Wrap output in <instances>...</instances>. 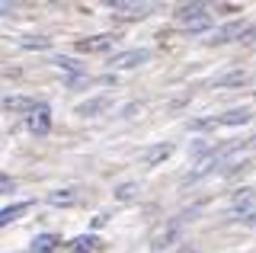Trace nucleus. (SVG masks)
<instances>
[{
  "instance_id": "obj_20",
  "label": "nucleus",
  "mask_w": 256,
  "mask_h": 253,
  "mask_svg": "<svg viewBox=\"0 0 256 253\" xmlns=\"http://www.w3.org/2000/svg\"><path fill=\"white\" fill-rule=\"evenodd\" d=\"M13 189V180H6V176H0V192H10Z\"/></svg>"
},
{
  "instance_id": "obj_4",
  "label": "nucleus",
  "mask_w": 256,
  "mask_h": 253,
  "mask_svg": "<svg viewBox=\"0 0 256 253\" xmlns=\"http://www.w3.org/2000/svg\"><path fill=\"white\" fill-rule=\"evenodd\" d=\"M112 45H116V36H93V38H80L74 48L84 54H96V52H109Z\"/></svg>"
},
{
  "instance_id": "obj_6",
  "label": "nucleus",
  "mask_w": 256,
  "mask_h": 253,
  "mask_svg": "<svg viewBox=\"0 0 256 253\" xmlns=\"http://www.w3.org/2000/svg\"><path fill=\"white\" fill-rule=\"evenodd\" d=\"M244 32H246V26H244V22H237V20H234V22H228V26L214 29L208 42H212V45H224V42H230V38H244Z\"/></svg>"
},
{
  "instance_id": "obj_2",
  "label": "nucleus",
  "mask_w": 256,
  "mask_h": 253,
  "mask_svg": "<svg viewBox=\"0 0 256 253\" xmlns=\"http://www.w3.org/2000/svg\"><path fill=\"white\" fill-rule=\"evenodd\" d=\"M109 10L122 20H141L150 13V6L148 4H128V0H109Z\"/></svg>"
},
{
  "instance_id": "obj_12",
  "label": "nucleus",
  "mask_w": 256,
  "mask_h": 253,
  "mask_svg": "<svg viewBox=\"0 0 256 253\" xmlns=\"http://www.w3.org/2000/svg\"><path fill=\"white\" fill-rule=\"evenodd\" d=\"M48 202H52V205H74L77 196H74V189H58V192L48 196Z\"/></svg>"
},
{
  "instance_id": "obj_19",
  "label": "nucleus",
  "mask_w": 256,
  "mask_h": 253,
  "mask_svg": "<svg viewBox=\"0 0 256 253\" xmlns=\"http://www.w3.org/2000/svg\"><path fill=\"white\" fill-rule=\"evenodd\" d=\"M240 42H256V26H246V32H244Z\"/></svg>"
},
{
  "instance_id": "obj_13",
  "label": "nucleus",
  "mask_w": 256,
  "mask_h": 253,
  "mask_svg": "<svg viewBox=\"0 0 256 253\" xmlns=\"http://www.w3.org/2000/svg\"><path fill=\"white\" fill-rule=\"evenodd\" d=\"M106 106H109V100L100 96V100H90V102H84V106H77V112L80 116H93V112H100V109H106Z\"/></svg>"
},
{
  "instance_id": "obj_10",
  "label": "nucleus",
  "mask_w": 256,
  "mask_h": 253,
  "mask_svg": "<svg viewBox=\"0 0 256 253\" xmlns=\"http://www.w3.org/2000/svg\"><path fill=\"white\" fill-rule=\"evenodd\" d=\"M61 244V237L58 234H38V237H32V244H29V253H52L54 247Z\"/></svg>"
},
{
  "instance_id": "obj_7",
  "label": "nucleus",
  "mask_w": 256,
  "mask_h": 253,
  "mask_svg": "<svg viewBox=\"0 0 256 253\" xmlns=\"http://www.w3.org/2000/svg\"><path fill=\"white\" fill-rule=\"evenodd\" d=\"M48 128H52V112H48V106H38L29 116V132L42 138V135H48Z\"/></svg>"
},
{
  "instance_id": "obj_1",
  "label": "nucleus",
  "mask_w": 256,
  "mask_h": 253,
  "mask_svg": "<svg viewBox=\"0 0 256 253\" xmlns=\"http://www.w3.org/2000/svg\"><path fill=\"white\" fill-rule=\"evenodd\" d=\"M148 58H150L148 48H132V52H122V54H112V58H109V68H116V70L138 68V64H144Z\"/></svg>"
},
{
  "instance_id": "obj_3",
  "label": "nucleus",
  "mask_w": 256,
  "mask_h": 253,
  "mask_svg": "<svg viewBox=\"0 0 256 253\" xmlns=\"http://www.w3.org/2000/svg\"><path fill=\"white\" fill-rule=\"evenodd\" d=\"M250 122V112L246 109H228L224 116H214V118H198L196 128H205V125H244Z\"/></svg>"
},
{
  "instance_id": "obj_15",
  "label": "nucleus",
  "mask_w": 256,
  "mask_h": 253,
  "mask_svg": "<svg viewBox=\"0 0 256 253\" xmlns=\"http://www.w3.org/2000/svg\"><path fill=\"white\" fill-rule=\"evenodd\" d=\"M246 80V74L244 70H234V74H224V77H218L214 80V86H230V84H244Z\"/></svg>"
},
{
  "instance_id": "obj_18",
  "label": "nucleus",
  "mask_w": 256,
  "mask_h": 253,
  "mask_svg": "<svg viewBox=\"0 0 256 253\" xmlns=\"http://www.w3.org/2000/svg\"><path fill=\"white\" fill-rule=\"evenodd\" d=\"M22 45H26V48H48V38H36V42L29 38V42H22Z\"/></svg>"
},
{
  "instance_id": "obj_17",
  "label": "nucleus",
  "mask_w": 256,
  "mask_h": 253,
  "mask_svg": "<svg viewBox=\"0 0 256 253\" xmlns=\"http://www.w3.org/2000/svg\"><path fill=\"white\" fill-rule=\"evenodd\" d=\"M54 64H58V68H64V70H70V74H74V70H80V64H77V61H70V58H61V54L54 58Z\"/></svg>"
},
{
  "instance_id": "obj_11",
  "label": "nucleus",
  "mask_w": 256,
  "mask_h": 253,
  "mask_svg": "<svg viewBox=\"0 0 256 253\" xmlns=\"http://www.w3.org/2000/svg\"><path fill=\"white\" fill-rule=\"evenodd\" d=\"M29 208H32V202H20V205H10V208H4V212H0V228L10 224V221H16V218H22Z\"/></svg>"
},
{
  "instance_id": "obj_16",
  "label": "nucleus",
  "mask_w": 256,
  "mask_h": 253,
  "mask_svg": "<svg viewBox=\"0 0 256 253\" xmlns=\"http://www.w3.org/2000/svg\"><path fill=\"white\" fill-rule=\"evenodd\" d=\"M134 196H138V186H134V183H125V186H118L116 199L118 202H128V199H134Z\"/></svg>"
},
{
  "instance_id": "obj_14",
  "label": "nucleus",
  "mask_w": 256,
  "mask_h": 253,
  "mask_svg": "<svg viewBox=\"0 0 256 253\" xmlns=\"http://www.w3.org/2000/svg\"><path fill=\"white\" fill-rule=\"evenodd\" d=\"M173 148L170 144H160V148H150L148 154H144V164H157V160H164V157H170Z\"/></svg>"
},
{
  "instance_id": "obj_5",
  "label": "nucleus",
  "mask_w": 256,
  "mask_h": 253,
  "mask_svg": "<svg viewBox=\"0 0 256 253\" xmlns=\"http://www.w3.org/2000/svg\"><path fill=\"white\" fill-rule=\"evenodd\" d=\"M176 20H180L182 26H192V22H202V20H212V16H208L205 4H186V6L176 10Z\"/></svg>"
},
{
  "instance_id": "obj_9",
  "label": "nucleus",
  "mask_w": 256,
  "mask_h": 253,
  "mask_svg": "<svg viewBox=\"0 0 256 253\" xmlns=\"http://www.w3.org/2000/svg\"><path fill=\"white\" fill-rule=\"evenodd\" d=\"M68 247H70V253H96L102 247V240L96 234H84V237H74Z\"/></svg>"
},
{
  "instance_id": "obj_8",
  "label": "nucleus",
  "mask_w": 256,
  "mask_h": 253,
  "mask_svg": "<svg viewBox=\"0 0 256 253\" xmlns=\"http://www.w3.org/2000/svg\"><path fill=\"white\" fill-rule=\"evenodd\" d=\"M38 106H45L42 100H32V96H6L4 100V109H10V112H36Z\"/></svg>"
}]
</instances>
